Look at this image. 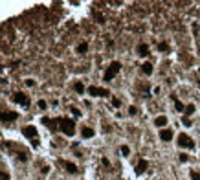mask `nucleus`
<instances>
[{"label":"nucleus","instance_id":"obj_10","mask_svg":"<svg viewBox=\"0 0 200 180\" xmlns=\"http://www.w3.org/2000/svg\"><path fill=\"white\" fill-rule=\"evenodd\" d=\"M147 165H149V162H147V160H143V158H141V160L136 164V173H138V175H141V173H145Z\"/></svg>","mask_w":200,"mask_h":180},{"label":"nucleus","instance_id":"obj_12","mask_svg":"<svg viewBox=\"0 0 200 180\" xmlns=\"http://www.w3.org/2000/svg\"><path fill=\"white\" fill-rule=\"evenodd\" d=\"M154 125L160 127V129H163L165 125H167V116H158L156 120H154Z\"/></svg>","mask_w":200,"mask_h":180},{"label":"nucleus","instance_id":"obj_6","mask_svg":"<svg viewBox=\"0 0 200 180\" xmlns=\"http://www.w3.org/2000/svg\"><path fill=\"white\" fill-rule=\"evenodd\" d=\"M18 118V112H15V110H11V112H0V120L2 121H13Z\"/></svg>","mask_w":200,"mask_h":180},{"label":"nucleus","instance_id":"obj_14","mask_svg":"<svg viewBox=\"0 0 200 180\" xmlns=\"http://www.w3.org/2000/svg\"><path fill=\"white\" fill-rule=\"evenodd\" d=\"M81 136H83V138H92V136H94V129L83 127V129H81Z\"/></svg>","mask_w":200,"mask_h":180},{"label":"nucleus","instance_id":"obj_26","mask_svg":"<svg viewBox=\"0 0 200 180\" xmlns=\"http://www.w3.org/2000/svg\"><path fill=\"white\" fill-rule=\"evenodd\" d=\"M112 105H114V107H119V105H121V101H119L118 98H112Z\"/></svg>","mask_w":200,"mask_h":180},{"label":"nucleus","instance_id":"obj_31","mask_svg":"<svg viewBox=\"0 0 200 180\" xmlns=\"http://www.w3.org/2000/svg\"><path fill=\"white\" fill-rule=\"evenodd\" d=\"M39 108H46V101H44V99L39 101Z\"/></svg>","mask_w":200,"mask_h":180},{"label":"nucleus","instance_id":"obj_5","mask_svg":"<svg viewBox=\"0 0 200 180\" xmlns=\"http://www.w3.org/2000/svg\"><path fill=\"white\" fill-rule=\"evenodd\" d=\"M13 101L18 103V105H22V107H28V105H30V98H28L26 94H22V92L13 94Z\"/></svg>","mask_w":200,"mask_h":180},{"label":"nucleus","instance_id":"obj_3","mask_svg":"<svg viewBox=\"0 0 200 180\" xmlns=\"http://www.w3.org/2000/svg\"><path fill=\"white\" fill-rule=\"evenodd\" d=\"M88 94L95 96V98H108L110 92L107 88H99V86H88Z\"/></svg>","mask_w":200,"mask_h":180},{"label":"nucleus","instance_id":"obj_1","mask_svg":"<svg viewBox=\"0 0 200 180\" xmlns=\"http://www.w3.org/2000/svg\"><path fill=\"white\" fill-rule=\"evenodd\" d=\"M59 129L63 134L73 136L75 134V121L70 120V118H59Z\"/></svg>","mask_w":200,"mask_h":180},{"label":"nucleus","instance_id":"obj_27","mask_svg":"<svg viewBox=\"0 0 200 180\" xmlns=\"http://www.w3.org/2000/svg\"><path fill=\"white\" fill-rule=\"evenodd\" d=\"M136 112H138V108H136V107H129V114H130V116H134Z\"/></svg>","mask_w":200,"mask_h":180},{"label":"nucleus","instance_id":"obj_19","mask_svg":"<svg viewBox=\"0 0 200 180\" xmlns=\"http://www.w3.org/2000/svg\"><path fill=\"white\" fill-rule=\"evenodd\" d=\"M77 52H79V53H86V52H88V44H86V43H81V44L77 46Z\"/></svg>","mask_w":200,"mask_h":180},{"label":"nucleus","instance_id":"obj_7","mask_svg":"<svg viewBox=\"0 0 200 180\" xmlns=\"http://www.w3.org/2000/svg\"><path fill=\"white\" fill-rule=\"evenodd\" d=\"M160 140L162 142H171L173 140V130L171 129H162L160 130Z\"/></svg>","mask_w":200,"mask_h":180},{"label":"nucleus","instance_id":"obj_16","mask_svg":"<svg viewBox=\"0 0 200 180\" xmlns=\"http://www.w3.org/2000/svg\"><path fill=\"white\" fill-rule=\"evenodd\" d=\"M173 99H175V107H176V110H178V112H184V110H185L184 103H182V101H178V99H176V96H173Z\"/></svg>","mask_w":200,"mask_h":180},{"label":"nucleus","instance_id":"obj_13","mask_svg":"<svg viewBox=\"0 0 200 180\" xmlns=\"http://www.w3.org/2000/svg\"><path fill=\"white\" fill-rule=\"evenodd\" d=\"M138 55H141V57H147V55H149V46L141 43L140 46H138Z\"/></svg>","mask_w":200,"mask_h":180},{"label":"nucleus","instance_id":"obj_30","mask_svg":"<svg viewBox=\"0 0 200 180\" xmlns=\"http://www.w3.org/2000/svg\"><path fill=\"white\" fill-rule=\"evenodd\" d=\"M187 160H189V156L182 153V154H180V162H187Z\"/></svg>","mask_w":200,"mask_h":180},{"label":"nucleus","instance_id":"obj_21","mask_svg":"<svg viewBox=\"0 0 200 180\" xmlns=\"http://www.w3.org/2000/svg\"><path fill=\"white\" fill-rule=\"evenodd\" d=\"M119 151H121V154H123V156H129V153H130V149L127 147V145H121V149H119Z\"/></svg>","mask_w":200,"mask_h":180},{"label":"nucleus","instance_id":"obj_32","mask_svg":"<svg viewBox=\"0 0 200 180\" xmlns=\"http://www.w3.org/2000/svg\"><path fill=\"white\" fill-rule=\"evenodd\" d=\"M26 85L28 86H33V85H35V81H33V79H26Z\"/></svg>","mask_w":200,"mask_h":180},{"label":"nucleus","instance_id":"obj_25","mask_svg":"<svg viewBox=\"0 0 200 180\" xmlns=\"http://www.w3.org/2000/svg\"><path fill=\"white\" fill-rule=\"evenodd\" d=\"M40 173H42V175H48V173H50V165H42V169H40Z\"/></svg>","mask_w":200,"mask_h":180},{"label":"nucleus","instance_id":"obj_11","mask_svg":"<svg viewBox=\"0 0 200 180\" xmlns=\"http://www.w3.org/2000/svg\"><path fill=\"white\" fill-rule=\"evenodd\" d=\"M63 165L66 167V171L70 173V175H75V173L79 171V167H77V165H75V164H72V162H63Z\"/></svg>","mask_w":200,"mask_h":180},{"label":"nucleus","instance_id":"obj_4","mask_svg":"<svg viewBox=\"0 0 200 180\" xmlns=\"http://www.w3.org/2000/svg\"><path fill=\"white\" fill-rule=\"evenodd\" d=\"M178 145H180V147H185V149H193L195 147V142H193L187 134L182 133V134H178Z\"/></svg>","mask_w":200,"mask_h":180},{"label":"nucleus","instance_id":"obj_24","mask_svg":"<svg viewBox=\"0 0 200 180\" xmlns=\"http://www.w3.org/2000/svg\"><path fill=\"white\" fill-rule=\"evenodd\" d=\"M0 180H9V175L6 171H0Z\"/></svg>","mask_w":200,"mask_h":180},{"label":"nucleus","instance_id":"obj_23","mask_svg":"<svg viewBox=\"0 0 200 180\" xmlns=\"http://www.w3.org/2000/svg\"><path fill=\"white\" fill-rule=\"evenodd\" d=\"M182 123H184L185 127H191V120H189L187 116H184V118H182Z\"/></svg>","mask_w":200,"mask_h":180},{"label":"nucleus","instance_id":"obj_20","mask_svg":"<svg viewBox=\"0 0 200 180\" xmlns=\"http://www.w3.org/2000/svg\"><path fill=\"white\" fill-rule=\"evenodd\" d=\"M158 50H160V52H169V44L167 43H160V44H158Z\"/></svg>","mask_w":200,"mask_h":180},{"label":"nucleus","instance_id":"obj_34","mask_svg":"<svg viewBox=\"0 0 200 180\" xmlns=\"http://www.w3.org/2000/svg\"><path fill=\"white\" fill-rule=\"evenodd\" d=\"M198 50H200V46H198Z\"/></svg>","mask_w":200,"mask_h":180},{"label":"nucleus","instance_id":"obj_15","mask_svg":"<svg viewBox=\"0 0 200 180\" xmlns=\"http://www.w3.org/2000/svg\"><path fill=\"white\" fill-rule=\"evenodd\" d=\"M141 72L145 75H151V74H153V64H151V63H143L141 64Z\"/></svg>","mask_w":200,"mask_h":180},{"label":"nucleus","instance_id":"obj_9","mask_svg":"<svg viewBox=\"0 0 200 180\" xmlns=\"http://www.w3.org/2000/svg\"><path fill=\"white\" fill-rule=\"evenodd\" d=\"M42 123H44V125H48V129H50V130H57L59 120H50V118H44Z\"/></svg>","mask_w":200,"mask_h":180},{"label":"nucleus","instance_id":"obj_8","mask_svg":"<svg viewBox=\"0 0 200 180\" xmlns=\"http://www.w3.org/2000/svg\"><path fill=\"white\" fill-rule=\"evenodd\" d=\"M22 134H24L26 138H35V136H37V129L33 127V125H28V127L22 129Z\"/></svg>","mask_w":200,"mask_h":180},{"label":"nucleus","instance_id":"obj_33","mask_svg":"<svg viewBox=\"0 0 200 180\" xmlns=\"http://www.w3.org/2000/svg\"><path fill=\"white\" fill-rule=\"evenodd\" d=\"M101 162H103V165H105V167H108V165H110V162L107 160V158H103V160H101Z\"/></svg>","mask_w":200,"mask_h":180},{"label":"nucleus","instance_id":"obj_28","mask_svg":"<svg viewBox=\"0 0 200 180\" xmlns=\"http://www.w3.org/2000/svg\"><path fill=\"white\" fill-rule=\"evenodd\" d=\"M72 114H73L75 118H77V116H81V110H77L75 107H72Z\"/></svg>","mask_w":200,"mask_h":180},{"label":"nucleus","instance_id":"obj_2","mask_svg":"<svg viewBox=\"0 0 200 180\" xmlns=\"http://www.w3.org/2000/svg\"><path fill=\"white\" fill-rule=\"evenodd\" d=\"M121 70V63H118V61H114V63H110L108 68L105 70V75H103V81H112L116 75L119 74Z\"/></svg>","mask_w":200,"mask_h":180},{"label":"nucleus","instance_id":"obj_22","mask_svg":"<svg viewBox=\"0 0 200 180\" xmlns=\"http://www.w3.org/2000/svg\"><path fill=\"white\" fill-rule=\"evenodd\" d=\"M191 180H200V173L198 171H191Z\"/></svg>","mask_w":200,"mask_h":180},{"label":"nucleus","instance_id":"obj_18","mask_svg":"<svg viewBox=\"0 0 200 180\" xmlns=\"http://www.w3.org/2000/svg\"><path fill=\"white\" fill-rule=\"evenodd\" d=\"M193 112H195V105H193V103H191V105H187V107H185V110H184V116H191Z\"/></svg>","mask_w":200,"mask_h":180},{"label":"nucleus","instance_id":"obj_29","mask_svg":"<svg viewBox=\"0 0 200 180\" xmlns=\"http://www.w3.org/2000/svg\"><path fill=\"white\" fill-rule=\"evenodd\" d=\"M18 160H20V162H28V156L20 153V154H18Z\"/></svg>","mask_w":200,"mask_h":180},{"label":"nucleus","instance_id":"obj_17","mask_svg":"<svg viewBox=\"0 0 200 180\" xmlns=\"http://www.w3.org/2000/svg\"><path fill=\"white\" fill-rule=\"evenodd\" d=\"M73 88H75V92H77V94H83V92H85V85H83L81 81H77V83H75V85H73Z\"/></svg>","mask_w":200,"mask_h":180}]
</instances>
